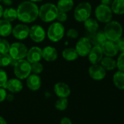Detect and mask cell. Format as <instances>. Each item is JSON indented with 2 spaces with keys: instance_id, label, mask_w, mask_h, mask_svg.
Instances as JSON below:
<instances>
[{
  "instance_id": "1",
  "label": "cell",
  "mask_w": 124,
  "mask_h": 124,
  "mask_svg": "<svg viewBox=\"0 0 124 124\" xmlns=\"http://www.w3.org/2000/svg\"><path fill=\"white\" fill-rule=\"evenodd\" d=\"M18 19L23 23H31L39 17V8L35 2L23 1L20 3L16 9Z\"/></svg>"
},
{
  "instance_id": "2",
  "label": "cell",
  "mask_w": 124,
  "mask_h": 124,
  "mask_svg": "<svg viewBox=\"0 0 124 124\" xmlns=\"http://www.w3.org/2000/svg\"><path fill=\"white\" fill-rule=\"evenodd\" d=\"M107 39L113 42H116L123 35V26L117 21H110L107 23L103 30Z\"/></svg>"
},
{
  "instance_id": "3",
  "label": "cell",
  "mask_w": 124,
  "mask_h": 124,
  "mask_svg": "<svg viewBox=\"0 0 124 124\" xmlns=\"http://www.w3.org/2000/svg\"><path fill=\"white\" fill-rule=\"evenodd\" d=\"M58 10L53 3L43 4L39 8V18L45 23L53 22L56 19Z\"/></svg>"
},
{
  "instance_id": "4",
  "label": "cell",
  "mask_w": 124,
  "mask_h": 124,
  "mask_svg": "<svg viewBox=\"0 0 124 124\" xmlns=\"http://www.w3.org/2000/svg\"><path fill=\"white\" fill-rule=\"evenodd\" d=\"M65 33V28L60 22L52 23L47 29V37L53 42H58L63 39Z\"/></svg>"
},
{
  "instance_id": "5",
  "label": "cell",
  "mask_w": 124,
  "mask_h": 124,
  "mask_svg": "<svg viewBox=\"0 0 124 124\" xmlns=\"http://www.w3.org/2000/svg\"><path fill=\"white\" fill-rule=\"evenodd\" d=\"M14 67V74L17 78L20 80L26 79L31 73V64L26 59H21L16 61Z\"/></svg>"
},
{
  "instance_id": "6",
  "label": "cell",
  "mask_w": 124,
  "mask_h": 124,
  "mask_svg": "<svg viewBox=\"0 0 124 124\" xmlns=\"http://www.w3.org/2000/svg\"><path fill=\"white\" fill-rule=\"evenodd\" d=\"M92 12V6L88 2H80L74 10V18L78 22H84L90 18Z\"/></svg>"
},
{
  "instance_id": "7",
  "label": "cell",
  "mask_w": 124,
  "mask_h": 124,
  "mask_svg": "<svg viewBox=\"0 0 124 124\" xmlns=\"http://www.w3.org/2000/svg\"><path fill=\"white\" fill-rule=\"evenodd\" d=\"M112 11L109 6L100 4L95 9V16L98 21L107 23L112 21Z\"/></svg>"
},
{
  "instance_id": "8",
  "label": "cell",
  "mask_w": 124,
  "mask_h": 124,
  "mask_svg": "<svg viewBox=\"0 0 124 124\" xmlns=\"http://www.w3.org/2000/svg\"><path fill=\"white\" fill-rule=\"evenodd\" d=\"M28 52V48L26 45L22 42H13L10 45L9 54L12 57L13 59L16 61H18L21 59H23L26 57V54Z\"/></svg>"
},
{
  "instance_id": "9",
  "label": "cell",
  "mask_w": 124,
  "mask_h": 124,
  "mask_svg": "<svg viewBox=\"0 0 124 124\" xmlns=\"http://www.w3.org/2000/svg\"><path fill=\"white\" fill-rule=\"evenodd\" d=\"M92 47V44L87 37H81L75 45V50L78 53L79 56L85 57L88 55Z\"/></svg>"
},
{
  "instance_id": "10",
  "label": "cell",
  "mask_w": 124,
  "mask_h": 124,
  "mask_svg": "<svg viewBox=\"0 0 124 124\" xmlns=\"http://www.w3.org/2000/svg\"><path fill=\"white\" fill-rule=\"evenodd\" d=\"M31 39L36 42L40 43L43 42L46 37V32L44 28L38 24L33 25L29 29V36Z\"/></svg>"
},
{
  "instance_id": "11",
  "label": "cell",
  "mask_w": 124,
  "mask_h": 124,
  "mask_svg": "<svg viewBox=\"0 0 124 124\" xmlns=\"http://www.w3.org/2000/svg\"><path fill=\"white\" fill-rule=\"evenodd\" d=\"M29 29L30 28L26 24H24L23 23H19L13 28L12 34L16 39L23 40L29 36Z\"/></svg>"
},
{
  "instance_id": "12",
  "label": "cell",
  "mask_w": 124,
  "mask_h": 124,
  "mask_svg": "<svg viewBox=\"0 0 124 124\" xmlns=\"http://www.w3.org/2000/svg\"><path fill=\"white\" fill-rule=\"evenodd\" d=\"M101 48L102 50L103 54L105 56L115 57L118 53V49L117 47L115 42L107 39L101 45Z\"/></svg>"
},
{
  "instance_id": "13",
  "label": "cell",
  "mask_w": 124,
  "mask_h": 124,
  "mask_svg": "<svg viewBox=\"0 0 124 124\" xmlns=\"http://www.w3.org/2000/svg\"><path fill=\"white\" fill-rule=\"evenodd\" d=\"M88 74L91 78L94 80H101L106 76V70L99 64H92L88 69Z\"/></svg>"
},
{
  "instance_id": "14",
  "label": "cell",
  "mask_w": 124,
  "mask_h": 124,
  "mask_svg": "<svg viewBox=\"0 0 124 124\" xmlns=\"http://www.w3.org/2000/svg\"><path fill=\"white\" fill-rule=\"evenodd\" d=\"M88 60L91 64H97L100 63L101 60L104 57V54L101 46L93 45L92 46L88 55Z\"/></svg>"
},
{
  "instance_id": "15",
  "label": "cell",
  "mask_w": 124,
  "mask_h": 124,
  "mask_svg": "<svg viewBox=\"0 0 124 124\" xmlns=\"http://www.w3.org/2000/svg\"><path fill=\"white\" fill-rule=\"evenodd\" d=\"M26 60L30 64L39 62L42 60V49L37 46H33L29 50H28L26 54Z\"/></svg>"
},
{
  "instance_id": "16",
  "label": "cell",
  "mask_w": 124,
  "mask_h": 124,
  "mask_svg": "<svg viewBox=\"0 0 124 124\" xmlns=\"http://www.w3.org/2000/svg\"><path fill=\"white\" fill-rule=\"evenodd\" d=\"M54 92L59 98H67L71 93L70 86L63 82H58L54 85Z\"/></svg>"
},
{
  "instance_id": "17",
  "label": "cell",
  "mask_w": 124,
  "mask_h": 124,
  "mask_svg": "<svg viewBox=\"0 0 124 124\" xmlns=\"http://www.w3.org/2000/svg\"><path fill=\"white\" fill-rule=\"evenodd\" d=\"M58 51L53 46H46L42 50V58L47 62L55 61L58 58Z\"/></svg>"
},
{
  "instance_id": "18",
  "label": "cell",
  "mask_w": 124,
  "mask_h": 124,
  "mask_svg": "<svg viewBox=\"0 0 124 124\" xmlns=\"http://www.w3.org/2000/svg\"><path fill=\"white\" fill-rule=\"evenodd\" d=\"M26 85L27 87L34 91L39 90L42 85V80L39 75L37 74H30L26 78Z\"/></svg>"
},
{
  "instance_id": "19",
  "label": "cell",
  "mask_w": 124,
  "mask_h": 124,
  "mask_svg": "<svg viewBox=\"0 0 124 124\" xmlns=\"http://www.w3.org/2000/svg\"><path fill=\"white\" fill-rule=\"evenodd\" d=\"M5 88L11 93H18L23 89V83L18 78H12L7 81Z\"/></svg>"
},
{
  "instance_id": "20",
  "label": "cell",
  "mask_w": 124,
  "mask_h": 124,
  "mask_svg": "<svg viewBox=\"0 0 124 124\" xmlns=\"http://www.w3.org/2000/svg\"><path fill=\"white\" fill-rule=\"evenodd\" d=\"M12 31L13 26L11 22L5 19H0V36L8 37L12 34Z\"/></svg>"
},
{
  "instance_id": "21",
  "label": "cell",
  "mask_w": 124,
  "mask_h": 124,
  "mask_svg": "<svg viewBox=\"0 0 124 124\" xmlns=\"http://www.w3.org/2000/svg\"><path fill=\"white\" fill-rule=\"evenodd\" d=\"M91 37H89L88 39H90L91 44L93 45L101 46V45L107 39L103 31H97L95 33L91 34Z\"/></svg>"
},
{
  "instance_id": "22",
  "label": "cell",
  "mask_w": 124,
  "mask_h": 124,
  "mask_svg": "<svg viewBox=\"0 0 124 124\" xmlns=\"http://www.w3.org/2000/svg\"><path fill=\"white\" fill-rule=\"evenodd\" d=\"M100 65L106 70V71H112L117 68L116 61L112 57L104 56L100 61Z\"/></svg>"
},
{
  "instance_id": "23",
  "label": "cell",
  "mask_w": 124,
  "mask_h": 124,
  "mask_svg": "<svg viewBox=\"0 0 124 124\" xmlns=\"http://www.w3.org/2000/svg\"><path fill=\"white\" fill-rule=\"evenodd\" d=\"M74 5L75 3L73 0H58L56 7L58 11L68 13L72 10Z\"/></svg>"
},
{
  "instance_id": "24",
  "label": "cell",
  "mask_w": 124,
  "mask_h": 124,
  "mask_svg": "<svg viewBox=\"0 0 124 124\" xmlns=\"http://www.w3.org/2000/svg\"><path fill=\"white\" fill-rule=\"evenodd\" d=\"M83 23H84L85 29L90 34L95 33L99 29V22L96 19L89 18L87 20H85Z\"/></svg>"
},
{
  "instance_id": "25",
  "label": "cell",
  "mask_w": 124,
  "mask_h": 124,
  "mask_svg": "<svg viewBox=\"0 0 124 124\" xmlns=\"http://www.w3.org/2000/svg\"><path fill=\"white\" fill-rule=\"evenodd\" d=\"M62 57L67 61H74L79 57L75 48L67 47L62 52Z\"/></svg>"
},
{
  "instance_id": "26",
  "label": "cell",
  "mask_w": 124,
  "mask_h": 124,
  "mask_svg": "<svg viewBox=\"0 0 124 124\" xmlns=\"http://www.w3.org/2000/svg\"><path fill=\"white\" fill-rule=\"evenodd\" d=\"M112 82L117 88L120 90H124V72L119 70L116 72L113 75Z\"/></svg>"
},
{
  "instance_id": "27",
  "label": "cell",
  "mask_w": 124,
  "mask_h": 124,
  "mask_svg": "<svg viewBox=\"0 0 124 124\" xmlns=\"http://www.w3.org/2000/svg\"><path fill=\"white\" fill-rule=\"evenodd\" d=\"M111 9L116 15H124V0H113L111 4Z\"/></svg>"
},
{
  "instance_id": "28",
  "label": "cell",
  "mask_w": 124,
  "mask_h": 124,
  "mask_svg": "<svg viewBox=\"0 0 124 124\" xmlns=\"http://www.w3.org/2000/svg\"><path fill=\"white\" fill-rule=\"evenodd\" d=\"M2 17L4 18V19L10 22L15 21L16 19H18V14H17L16 9H14L13 8H6L5 10H4Z\"/></svg>"
},
{
  "instance_id": "29",
  "label": "cell",
  "mask_w": 124,
  "mask_h": 124,
  "mask_svg": "<svg viewBox=\"0 0 124 124\" xmlns=\"http://www.w3.org/2000/svg\"><path fill=\"white\" fill-rule=\"evenodd\" d=\"M16 62V61L13 59L9 53L0 54V67H7L11 64L14 65Z\"/></svg>"
},
{
  "instance_id": "30",
  "label": "cell",
  "mask_w": 124,
  "mask_h": 124,
  "mask_svg": "<svg viewBox=\"0 0 124 124\" xmlns=\"http://www.w3.org/2000/svg\"><path fill=\"white\" fill-rule=\"evenodd\" d=\"M68 100L67 98H59L55 104V107L58 110L64 111L67 108Z\"/></svg>"
},
{
  "instance_id": "31",
  "label": "cell",
  "mask_w": 124,
  "mask_h": 124,
  "mask_svg": "<svg viewBox=\"0 0 124 124\" xmlns=\"http://www.w3.org/2000/svg\"><path fill=\"white\" fill-rule=\"evenodd\" d=\"M10 47V44L5 38H0V54L8 53Z\"/></svg>"
},
{
  "instance_id": "32",
  "label": "cell",
  "mask_w": 124,
  "mask_h": 124,
  "mask_svg": "<svg viewBox=\"0 0 124 124\" xmlns=\"http://www.w3.org/2000/svg\"><path fill=\"white\" fill-rule=\"evenodd\" d=\"M31 70L32 73L39 75L40 73L43 72L44 67H43L42 64H41L40 61H39V62H35V63L31 64Z\"/></svg>"
},
{
  "instance_id": "33",
  "label": "cell",
  "mask_w": 124,
  "mask_h": 124,
  "mask_svg": "<svg viewBox=\"0 0 124 124\" xmlns=\"http://www.w3.org/2000/svg\"><path fill=\"white\" fill-rule=\"evenodd\" d=\"M116 65L119 71L124 72V52H122L119 55L116 61Z\"/></svg>"
},
{
  "instance_id": "34",
  "label": "cell",
  "mask_w": 124,
  "mask_h": 124,
  "mask_svg": "<svg viewBox=\"0 0 124 124\" xmlns=\"http://www.w3.org/2000/svg\"><path fill=\"white\" fill-rule=\"evenodd\" d=\"M8 80V77L7 72L4 70L0 69V88H5V86Z\"/></svg>"
},
{
  "instance_id": "35",
  "label": "cell",
  "mask_w": 124,
  "mask_h": 124,
  "mask_svg": "<svg viewBox=\"0 0 124 124\" xmlns=\"http://www.w3.org/2000/svg\"><path fill=\"white\" fill-rule=\"evenodd\" d=\"M67 18H68V16H67V13L61 12V11H58L55 20H56L58 22H60V23H64V22L67 21Z\"/></svg>"
},
{
  "instance_id": "36",
  "label": "cell",
  "mask_w": 124,
  "mask_h": 124,
  "mask_svg": "<svg viewBox=\"0 0 124 124\" xmlns=\"http://www.w3.org/2000/svg\"><path fill=\"white\" fill-rule=\"evenodd\" d=\"M67 37L68 38H71V39H77L78 37V31L73 28L70 29L67 31Z\"/></svg>"
},
{
  "instance_id": "37",
  "label": "cell",
  "mask_w": 124,
  "mask_h": 124,
  "mask_svg": "<svg viewBox=\"0 0 124 124\" xmlns=\"http://www.w3.org/2000/svg\"><path fill=\"white\" fill-rule=\"evenodd\" d=\"M115 43L118 49V51L120 53L124 52V38L121 37L115 42Z\"/></svg>"
},
{
  "instance_id": "38",
  "label": "cell",
  "mask_w": 124,
  "mask_h": 124,
  "mask_svg": "<svg viewBox=\"0 0 124 124\" xmlns=\"http://www.w3.org/2000/svg\"><path fill=\"white\" fill-rule=\"evenodd\" d=\"M6 96H7V92H6L5 88H0V102L5 100Z\"/></svg>"
},
{
  "instance_id": "39",
  "label": "cell",
  "mask_w": 124,
  "mask_h": 124,
  "mask_svg": "<svg viewBox=\"0 0 124 124\" xmlns=\"http://www.w3.org/2000/svg\"><path fill=\"white\" fill-rule=\"evenodd\" d=\"M61 124H72V120L69 117H63L61 120Z\"/></svg>"
},
{
  "instance_id": "40",
  "label": "cell",
  "mask_w": 124,
  "mask_h": 124,
  "mask_svg": "<svg viewBox=\"0 0 124 124\" xmlns=\"http://www.w3.org/2000/svg\"><path fill=\"white\" fill-rule=\"evenodd\" d=\"M2 3L7 7H10L13 5V0H2Z\"/></svg>"
},
{
  "instance_id": "41",
  "label": "cell",
  "mask_w": 124,
  "mask_h": 124,
  "mask_svg": "<svg viewBox=\"0 0 124 124\" xmlns=\"http://www.w3.org/2000/svg\"><path fill=\"white\" fill-rule=\"evenodd\" d=\"M113 0H101V4L105 5L107 6H110Z\"/></svg>"
},
{
  "instance_id": "42",
  "label": "cell",
  "mask_w": 124,
  "mask_h": 124,
  "mask_svg": "<svg viewBox=\"0 0 124 124\" xmlns=\"http://www.w3.org/2000/svg\"><path fill=\"white\" fill-rule=\"evenodd\" d=\"M3 12H4V8L1 5H0V19H1V18L3 16Z\"/></svg>"
},
{
  "instance_id": "43",
  "label": "cell",
  "mask_w": 124,
  "mask_h": 124,
  "mask_svg": "<svg viewBox=\"0 0 124 124\" xmlns=\"http://www.w3.org/2000/svg\"><path fill=\"white\" fill-rule=\"evenodd\" d=\"M0 124H8L6 120L1 116H0Z\"/></svg>"
},
{
  "instance_id": "44",
  "label": "cell",
  "mask_w": 124,
  "mask_h": 124,
  "mask_svg": "<svg viewBox=\"0 0 124 124\" xmlns=\"http://www.w3.org/2000/svg\"><path fill=\"white\" fill-rule=\"evenodd\" d=\"M6 99L9 101H11L13 99V96L12 94H7V96H6Z\"/></svg>"
},
{
  "instance_id": "45",
  "label": "cell",
  "mask_w": 124,
  "mask_h": 124,
  "mask_svg": "<svg viewBox=\"0 0 124 124\" xmlns=\"http://www.w3.org/2000/svg\"><path fill=\"white\" fill-rule=\"evenodd\" d=\"M29 1H31V2H39L41 1H43V0H29Z\"/></svg>"
},
{
  "instance_id": "46",
  "label": "cell",
  "mask_w": 124,
  "mask_h": 124,
  "mask_svg": "<svg viewBox=\"0 0 124 124\" xmlns=\"http://www.w3.org/2000/svg\"><path fill=\"white\" fill-rule=\"evenodd\" d=\"M2 0H0V2H2Z\"/></svg>"
}]
</instances>
